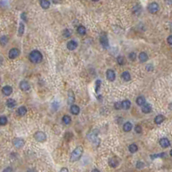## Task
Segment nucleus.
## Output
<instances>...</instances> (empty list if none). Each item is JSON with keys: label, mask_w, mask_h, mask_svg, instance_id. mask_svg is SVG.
<instances>
[{"label": "nucleus", "mask_w": 172, "mask_h": 172, "mask_svg": "<svg viewBox=\"0 0 172 172\" xmlns=\"http://www.w3.org/2000/svg\"><path fill=\"white\" fill-rule=\"evenodd\" d=\"M75 102V95H74L73 91L70 90L68 91V99H67V103L68 104H73Z\"/></svg>", "instance_id": "nucleus-16"}, {"label": "nucleus", "mask_w": 172, "mask_h": 172, "mask_svg": "<svg viewBox=\"0 0 172 172\" xmlns=\"http://www.w3.org/2000/svg\"><path fill=\"white\" fill-rule=\"evenodd\" d=\"M84 153V148L82 146H77L73 150L71 154V158H70V161L71 162H77L81 158V157Z\"/></svg>", "instance_id": "nucleus-1"}, {"label": "nucleus", "mask_w": 172, "mask_h": 172, "mask_svg": "<svg viewBox=\"0 0 172 172\" xmlns=\"http://www.w3.org/2000/svg\"><path fill=\"white\" fill-rule=\"evenodd\" d=\"M117 63L120 65V66H124L126 64V59L123 57V56H119L117 58Z\"/></svg>", "instance_id": "nucleus-33"}, {"label": "nucleus", "mask_w": 172, "mask_h": 172, "mask_svg": "<svg viewBox=\"0 0 172 172\" xmlns=\"http://www.w3.org/2000/svg\"><path fill=\"white\" fill-rule=\"evenodd\" d=\"M128 150H129V151L131 153H134V152L138 151V145H135V144H132V145H130L128 146Z\"/></svg>", "instance_id": "nucleus-30"}, {"label": "nucleus", "mask_w": 172, "mask_h": 172, "mask_svg": "<svg viewBox=\"0 0 172 172\" xmlns=\"http://www.w3.org/2000/svg\"><path fill=\"white\" fill-rule=\"evenodd\" d=\"M27 172H35V170H34V169H29V170H28Z\"/></svg>", "instance_id": "nucleus-49"}, {"label": "nucleus", "mask_w": 172, "mask_h": 172, "mask_svg": "<svg viewBox=\"0 0 172 172\" xmlns=\"http://www.w3.org/2000/svg\"><path fill=\"white\" fill-rule=\"evenodd\" d=\"M19 87L23 91H28L30 89L29 84L27 81H21L20 84H19Z\"/></svg>", "instance_id": "nucleus-13"}, {"label": "nucleus", "mask_w": 172, "mask_h": 172, "mask_svg": "<svg viewBox=\"0 0 172 172\" xmlns=\"http://www.w3.org/2000/svg\"><path fill=\"white\" fill-rule=\"evenodd\" d=\"M16 105V103L14 99H8L7 101H6V106H7L8 108H14Z\"/></svg>", "instance_id": "nucleus-27"}, {"label": "nucleus", "mask_w": 172, "mask_h": 172, "mask_svg": "<svg viewBox=\"0 0 172 172\" xmlns=\"http://www.w3.org/2000/svg\"><path fill=\"white\" fill-rule=\"evenodd\" d=\"M34 138L38 142H45L46 139H47V135H46L45 132L38 131L34 134Z\"/></svg>", "instance_id": "nucleus-3"}, {"label": "nucleus", "mask_w": 172, "mask_h": 172, "mask_svg": "<svg viewBox=\"0 0 172 172\" xmlns=\"http://www.w3.org/2000/svg\"><path fill=\"white\" fill-rule=\"evenodd\" d=\"M136 57H137V55L135 53H131L129 54V59L132 60V61H134V60H136Z\"/></svg>", "instance_id": "nucleus-40"}, {"label": "nucleus", "mask_w": 172, "mask_h": 172, "mask_svg": "<svg viewBox=\"0 0 172 172\" xmlns=\"http://www.w3.org/2000/svg\"><path fill=\"white\" fill-rule=\"evenodd\" d=\"M121 78H122V79L126 82H128L131 80V75H130V73L128 72V71H124V72H122Z\"/></svg>", "instance_id": "nucleus-23"}, {"label": "nucleus", "mask_w": 172, "mask_h": 172, "mask_svg": "<svg viewBox=\"0 0 172 172\" xmlns=\"http://www.w3.org/2000/svg\"><path fill=\"white\" fill-rule=\"evenodd\" d=\"M140 9H141L140 5H139V4H136V5L132 8V12H133L134 14H137V13H139L140 11Z\"/></svg>", "instance_id": "nucleus-37"}, {"label": "nucleus", "mask_w": 172, "mask_h": 172, "mask_svg": "<svg viewBox=\"0 0 172 172\" xmlns=\"http://www.w3.org/2000/svg\"><path fill=\"white\" fill-rule=\"evenodd\" d=\"M8 41H9V38L7 36L3 35V36L0 37V44H1V46H3V47L7 45Z\"/></svg>", "instance_id": "nucleus-29"}, {"label": "nucleus", "mask_w": 172, "mask_h": 172, "mask_svg": "<svg viewBox=\"0 0 172 172\" xmlns=\"http://www.w3.org/2000/svg\"><path fill=\"white\" fill-rule=\"evenodd\" d=\"M106 77L108 78V81L114 82L115 80V72L113 71V70L108 69V71H106Z\"/></svg>", "instance_id": "nucleus-10"}, {"label": "nucleus", "mask_w": 172, "mask_h": 172, "mask_svg": "<svg viewBox=\"0 0 172 172\" xmlns=\"http://www.w3.org/2000/svg\"><path fill=\"white\" fill-rule=\"evenodd\" d=\"M132 124L131 122H129V121H127V122L124 123L123 125V130L125 132H130L132 130Z\"/></svg>", "instance_id": "nucleus-21"}, {"label": "nucleus", "mask_w": 172, "mask_h": 172, "mask_svg": "<svg viewBox=\"0 0 172 172\" xmlns=\"http://www.w3.org/2000/svg\"><path fill=\"white\" fill-rule=\"evenodd\" d=\"M91 172H101V171H100L99 169H94Z\"/></svg>", "instance_id": "nucleus-48"}, {"label": "nucleus", "mask_w": 172, "mask_h": 172, "mask_svg": "<svg viewBox=\"0 0 172 172\" xmlns=\"http://www.w3.org/2000/svg\"><path fill=\"white\" fill-rule=\"evenodd\" d=\"M27 114V108L24 106H22L17 109V114L20 115V116H23Z\"/></svg>", "instance_id": "nucleus-22"}, {"label": "nucleus", "mask_w": 172, "mask_h": 172, "mask_svg": "<svg viewBox=\"0 0 172 172\" xmlns=\"http://www.w3.org/2000/svg\"><path fill=\"white\" fill-rule=\"evenodd\" d=\"M98 99H99V100H101V99H102V97H101L100 95H99V97H98Z\"/></svg>", "instance_id": "nucleus-50"}, {"label": "nucleus", "mask_w": 172, "mask_h": 172, "mask_svg": "<svg viewBox=\"0 0 172 172\" xmlns=\"http://www.w3.org/2000/svg\"><path fill=\"white\" fill-rule=\"evenodd\" d=\"M135 132L137 133H140V132H142V127H141L140 125H137L135 127Z\"/></svg>", "instance_id": "nucleus-41"}, {"label": "nucleus", "mask_w": 172, "mask_h": 172, "mask_svg": "<svg viewBox=\"0 0 172 172\" xmlns=\"http://www.w3.org/2000/svg\"><path fill=\"white\" fill-rule=\"evenodd\" d=\"M21 18L22 20H23L24 22H27L28 21V17H27V13L26 12H23L21 14Z\"/></svg>", "instance_id": "nucleus-39"}, {"label": "nucleus", "mask_w": 172, "mask_h": 172, "mask_svg": "<svg viewBox=\"0 0 172 172\" xmlns=\"http://www.w3.org/2000/svg\"><path fill=\"white\" fill-rule=\"evenodd\" d=\"M146 70L147 71H153V66L152 65H147L146 66Z\"/></svg>", "instance_id": "nucleus-45"}, {"label": "nucleus", "mask_w": 172, "mask_h": 172, "mask_svg": "<svg viewBox=\"0 0 172 172\" xmlns=\"http://www.w3.org/2000/svg\"><path fill=\"white\" fill-rule=\"evenodd\" d=\"M12 143H13V145L16 148H22L24 146V145H25L24 139H23L21 138H15L12 140Z\"/></svg>", "instance_id": "nucleus-5"}, {"label": "nucleus", "mask_w": 172, "mask_h": 172, "mask_svg": "<svg viewBox=\"0 0 172 172\" xmlns=\"http://www.w3.org/2000/svg\"><path fill=\"white\" fill-rule=\"evenodd\" d=\"M70 110H71V113L74 115H77L79 114L80 112V108L78 107V105H71V108H70Z\"/></svg>", "instance_id": "nucleus-19"}, {"label": "nucleus", "mask_w": 172, "mask_h": 172, "mask_svg": "<svg viewBox=\"0 0 172 172\" xmlns=\"http://www.w3.org/2000/svg\"><path fill=\"white\" fill-rule=\"evenodd\" d=\"M66 47L70 51H73V50H75L78 47V43L76 41H70L67 42Z\"/></svg>", "instance_id": "nucleus-12"}, {"label": "nucleus", "mask_w": 172, "mask_h": 172, "mask_svg": "<svg viewBox=\"0 0 172 172\" xmlns=\"http://www.w3.org/2000/svg\"><path fill=\"white\" fill-rule=\"evenodd\" d=\"M77 31H78V33L79 34H81V35H84V34H86V29H85V27H84L83 25L78 26L77 29Z\"/></svg>", "instance_id": "nucleus-28"}, {"label": "nucleus", "mask_w": 172, "mask_h": 172, "mask_svg": "<svg viewBox=\"0 0 172 172\" xmlns=\"http://www.w3.org/2000/svg\"><path fill=\"white\" fill-rule=\"evenodd\" d=\"M120 164V160L117 157H112L108 159V165L111 168H116Z\"/></svg>", "instance_id": "nucleus-8"}, {"label": "nucleus", "mask_w": 172, "mask_h": 172, "mask_svg": "<svg viewBox=\"0 0 172 172\" xmlns=\"http://www.w3.org/2000/svg\"><path fill=\"white\" fill-rule=\"evenodd\" d=\"M20 54V51H19L17 48H12L10 50L9 52V58L11 59V60H14V59L17 58Z\"/></svg>", "instance_id": "nucleus-9"}, {"label": "nucleus", "mask_w": 172, "mask_h": 172, "mask_svg": "<svg viewBox=\"0 0 172 172\" xmlns=\"http://www.w3.org/2000/svg\"><path fill=\"white\" fill-rule=\"evenodd\" d=\"M60 172H69V171H68V169L66 168V167H64V168H62L60 169Z\"/></svg>", "instance_id": "nucleus-46"}, {"label": "nucleus", "mask_w": 172, "mask_h": 172, "mask_svg": "<svg viewBox=\"0 0 172 172\" xmlns=\"http://www.w3.org/2000/svg\"><path fill=\"white\" fill-rule=\"evenodd\" d=\"M165 120V117L164 116L163 114H158L157 115V116L155 117V119H154V122H155L156 124H161L163 122V121H164Z\"/></svg>", "instance_id": "nucleus-20"}, {"label": "nucleus", "mask_w": 172, "mask_h": 172, "mask_svg": "<svg viewBox=\"0 0 172 172\" xmlns=\"http://www.w3.org/2000/svg\"><path fill=\"white\" fill-rule=\"evenodd\" d=\"M50 2L47 1V0H41L40 1V4L41 6V8L42 9H45V10H47V9H48L50 7Z\"/></svg>", "instance_id": "nucleus-24"}, {"label": "nucleus", "mask_w": 172, "mask_h": 172, "mask_svg": "<svg viewBox=\"0 0 172 172\" xmlns=\"http://www.w3.org/2000/svg\"><path fill=\"white\" fill-rule=\"evenodd\" d=\"M7 117L6 116H0V125L1 126H4L7 124Z\"/></svg>", "instance_id": "nucleus-34"}, {"label": "nucleus", "mask_w": 172, "mask_h": 172, "mask_svg": "<svg viewBox=\"0 0 172 172\" xmlns=\"http://www.w3.org/2000/svg\"><path fill=\"white\" fill-rule=\"evenodd\" d=\"M24 30H25V26L23 24V23H19V29H18V36H23L24 34Z\"/></svg>", "instance_id": "nucleus-25"}, {"label": "nucleus", "mask_w": 172, "mask_h": 172, "mask_svg": "<svg viewBox=\"0 0 172 172\" xmlns=\"http://www.w3.org/2000/svg\"><path fill=\"white\" fill-rule=\"evenodd\" d=\"M42 54L38 50H33L31 53H29V60L32 63L34 64H39L42 61Z\"/></svg>", "instance_id": "nucleus-2"}, {"label": "nucleus", "mask_w": 172, "mask_h": 172, "mask_svg": "<svg viewBox=\"0 0 172 172\" xmlns=\"http://www.w3.org/2000/svg\"><path fill=\"white\" fill-rule=\"evenodd\" d=\"M158 10H159V5L155 2L151 3L148 5V11L151 14H156V13H158Z\"/></svg>", "instance_id": "nucleus-4"}, {"label": "nucleus", "mask_w": 172, "mask_h": 172, "mask_svg": "<svg viewBox=\"0 0 172 172\" xmlns=\"http://www.w3.org/2000/svg\"><path fill=\"white\" fill-rule=\"evenodd\" d=\"M136 103L138 104L139 106H141L142 107L144 104H145L146 103V102H145V98L144 97H137V99H136Z\"/></svg>", "instance_id": "nucleus-26"}, {"label": "nucleus", "mask_w": 172, "mask_h": 172, "mask_svg": "<svg viewBox=\"0 0 172 172\" xmlns=\"http://www.w3.org/2000/svg\"><path fill=\"white\" fill-rule=\"evenodd\" d=\"M114 108H115V109H117V110L121 109V103H119V102L115 103H114Z\"/></svg>", "instance_id": "nucleus-43"}, {"label": "nucleus", "mask_w": 172, "mask_h": 172, "mask_svg": "<svg viewBox=\"0 0 172 172\" xmlns=\"http://www.w3.org/2000/svg\"><path fill=\"white\" fill-rule=\"evenodd\" d=\"M72 138V133L71 132H66V134H65V139H66V141H70Z\"/></svg>", "instance_id": "nucleus-38"}, {"label": "nucleus", "mask_w": 172, "mask_h": 172, "mask_svg": "<svg viewBox=\"0 0 172 172\" xmlns=\"http://www.w3.org/2000/svg\"><path fill=\"white\" fill-rule=\"evenodd\" d=\"M97 135H98V131H97V129H93V130H90V131L88 132L87 138L90 141H95V139H97Z\"/></svg>", "instance_id": "nucleus-7"}, {"label": "nucleus", "mask_w": 172, "mask_h": 172, "mask_svg": "<svg viewBox=\"0 0 172 172\" xmlns=\"http://www.w3.org/2000/svg\"><path fill=\"white\" fill-rule=\"evenodd\" d=\"M159 145L162 148H164L165 149V148L169 147V145H170V142H169V140L167 138H162L160 139L159 140Z\"/></svg>", "instance_id": "nucleus-11"}, {"label": "nucleus", "mask_w": 172, "mask_h": 172, "mask_svg": "<svg viewBox=\"0 0 172 172\" xmlns=\"http://www.w3.org/2000/svg\"><path fill=\"white\" fill-rule=\"evenodd\" d=\"M12 87L11 86H9V85H6L3 87V89H2V92H3V94L4 95H11L12 93Z\"/></svg>", "instance_id": "nucleus-14"}, {"label": "nucleus", "mask_w": 172, "mask_h": 172, "mask_svg": "<svg viewBox=\"0 0 172 172\" xmlns=\"http://www.w3.org/2000/svg\"><path fill=\"white\" fill-rule=\"evenodd\" d=\"M62 121H63V122H64L65 124H66V125H68V124L71 123V117H70L69 115L66 114V115H64V116H63Z\"/></svg>", "instance_id": "nucleus-32"}, {"label": "nucleus", "mask_w": 172, "mask_h": 172, "mask_svg": "<svg viewBox=\"0 0 172 172\" xmlns=\"http://www.w3.org/2000/svg\"><path fill=\"white\" fill-rule=\"evenodd\" d=\"M167 41H168V43L169 45H171V43H172V41H171V35H169L168 37V39H167Z\"/></svg>", "instance_id": "nucleus-47"}, {"label": "nucleus", "mask_w": 172, "mask_h": 172, "mask_svg": "<svg viewBox=\"0 0 172 172\" xmlns=\"http://www.w3.org/2000/svg\"><path fill=\"white\" fill-rule=\"evenodd\" d=\"M121 108L123 109H129L130 107H131V102L129 100H124L123 102H121Z\"/></svg>", "instance_id": "nucleus-18"}, {"label": "nucleus", "mask_w": 172, "mask_h": 172, "mask_svg": "<svg viewBox=\"0 0 172 172\" xmlns=\"http://www.w3.org/2000/svg\"><path fill=\"white\" fill-rule=\"evenodd\" d=\"M63 35L66 37V38H69V37L71 35V31L70 29H65L64 31H63Z\"/></svg>", "instance_id": "nucleus-35"}, {"label": "nucleus", "mask_w": 172, "mask_h": 172, "mask_svg": "<svg viewBox=\"0 0 172 172\" xmlns=\"http://www.w3.org/2000/svg\"><path fill=\"white\" fill-rule=\"evenodd\" d=\"M142 112L143 113H145V114H149V113H151V110H152V107L151 104H149V103H145V104H144V105L142 106Z\"/></svg>", "instance_id": "nucleus-15"}, {"label": "nucleus", "mask_w": 172, "mask_h": 172, "mask_svg": "<svg viewBox=\"0 0 172 172\" xmlns=\"http://www.w3.org/2000/svg\"><path fill=\"white\" fill-rule=\"evenodd\" d=\"M145 167V164H144L143 162H138L137 163V165H136V168L137 169H142Z\"/></svg>", "instance_id": "nucleus-42"}, {"label": "nucleus", "mask_w": 172, "mask_h": 172, "mask_svg": "<svg viewBox=\"0 0 172 172\" xmlns=\"http://www.w3.org/2000/svg\"><path fill=\"white\" fill-rule=\"evenodd\" d=\"M101 84H102V82H101V80H97L95 81V92H99V90H100V87H101Z\"/></svg>", "instance_id": "nucleus-36"}, {"label": "nucleus", "mask_w": 172, "mask_h": 172, "mask_svg": "<svg viewBox=\"0 0 172 172\" xmlns=\"http://www.w3.org/2000/svg\"><path fill=\"white\" fill-rule=\"evenodd\" d=\"M3 172H14V171H13V169L11 167H7V168H5L4 169Z\"/></svg>", "instance_id": "nucleus-44"}, {"label": "nucleus", "mask_w": 172, "mask_h": 172, "mask_svg": "<svg viewBox=\"0 0 172 172\" xmlns=\"http://www.w3.org/2000/svg\"><path fill=\"white\" fill-rule=\"evenodd\" d=\"M139 60L140 62H145L148 60V55L146 53H145V52H141L139 54Z\"/></svg>", "instance_id": "nucleus-17"}, {"label": "nucleus", "mask_w": 172, "mask_h": 172, "mask_svg": "<svg viewBox=\"0 0 172 172\" xmlns=\"http://www.w3.org/2000/svg\"><path fill=\"white\" fill-rule=\"evenodd\" d=\"M100 43H101V45L103 46L104 48H108V46H109V44H108V39L105 33L102 34L101 36H100Z\"/></svg>", "instance_id": "nucleus-6"}, {"label": "nucleus", "mask_w": 172, "mask_h": 172, "mask_svg": "<svg viewBox=\"0 0 172 172\" xmlns=\"http://www.w3.org/2000/svg\"><path fill=\"white\" fill-rule=\"evenodd\" d=\"M150 157H151V159H155V158H163L166 157V153H165V152H162V153H159V154H153V155H151Z\"/></svg>", "instance_id": "nucleus-31"}]
</instances>
